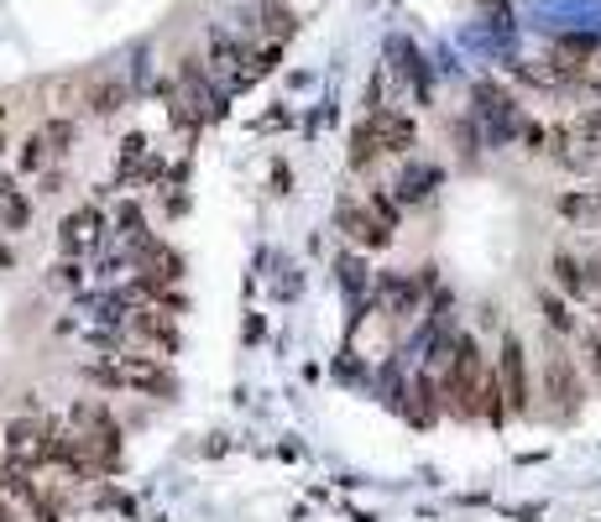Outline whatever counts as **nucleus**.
Listing matches in <instances>:
<instances>
[{"label": "nucleus", "instance_id": "2eb2a0df", "mask_svg": "<svg viewBox=\"0 0 601 522\" xmlns=\"http://www.w3.org/2000/svg\"><path fill=\"white\" fill-rule=\"evenodd\" d=\"M52 146H63V142H73V126L69 120H48V131H43Z\"/></svg>", "mask_w": 601, "mask_h": 522}, {"label": "nucleus", "instance_id": "a211bd4d", "mask_svg": "<svg viewBox=\"0 0 601 522\" xmlns=\"http://www.w3.org/2000/svg\"><path fill=\"white\" fill-rule=\"evenodd\" d=\"M597 313H601V309H597Z\"/></svg>", "mask_w": 601, "mask_h": 522}, {"label": "nucleus", "instance_id": "0eeeda50", "mask_svg": "<svg viewBox=\"0 0 601 522\" xmlns=\"http://www.w3.org/2000/svg\"><path fill=\"white\" fill-rule=\"evenodd\" d=\"M544 387H550V398H554V418H576V407H580L576 360L550 351V360H544Z\"/></svg>", "mask_w": 601, "mask_h": 522}, {"label": "nucleus", "instance_id": "6e6552de", "mask_svg": "<svg viewBox=\"0 0 601 522\" xmlns=\"http://www.w3.org/2000/svg\"><path fill=\"white\" fill-rule=\"evenodd\" d=\"M340 230L351 240H361V246H387L392 240V225H387L377 210H356V204H345L340 210Z\"/></svg>", "mask_w": 601, "mask_h": 522}, {"label": "nucleus", "instance_id": "ddd939ff", "mask_svg": "<svg viewBox=\"0 0 601 522\" xmlns=\"http://www.w3.org/2000/svg\"><path fill=\"white\" fill-rule=\"evenodd\" d=\"M48 137H43V131H37V137H26V146H22V167L26 173H37V167L48 163Z\"/></svg>", "mask_w": 601, "mask_h": 522}, {"label": "nucleus", "instance_id": "f8f14e48", "mask_svg": "<svg viewBox=\"0 0 601 522\" xmlns=\"http://www.w3.org/2000/svg\"><path fill=\"white\" fill-rule=\"evenodd\" d=\"M0 214H5V225H22L26 220V204L16 199V183H11V178H0Z\"/></svg>", "mask_w": 601, "mask_h": 522}, {"label": "nucleus", "instance_id": "f257e3e1", "mask_svg": "<svg viewBox=\"0 0 601 522\" xmlns=\"http://www.w3.org/2000/svg\"><path fill=\"white\" fill-rule=\"evenodd\" d=\"M481 398H486V366H481V351L471 334L456 340V356H450V371H445V407L456 418H476Z\"/></svg>", "mask_w": 601, "mask_h": 522}, {"label": "nucleus", "instance_id": "1a4fd4ad", "mask_svg": "<svg viewBox=\"0 0 601 522\" xmlns=\"http://www.w3.org/2000/svg\"><path fill=\"white\" fill-rule=\"evenodd\" d=\"M570 142L580 146V157H601V105H591L586 116H576V126H570Z\"/></svg>", "mask_w": 601, "mask_h": 522}, {"label": "nucleus", "instance_id": "9d476101", "mask_svg": "<svg viewBox=\"0 0 601 522\" xmlns=\"http://www.w3.org/2000/svg\"><path fill=\"white\" fill-rule=\"evenodd\" d=\"M95 230H99V214L95 210H79V214H69V220H63V240H69V246H90V240H95Z\"/></svg>", "mask_w": 601, "mask_h": 522}, {"label": "nucleus", "instance_id": "7ed1b4c3", "mask_svg": "<svg viewBox=\"0 0 601 522\" xmlns=\"http://www.w3.org/2000/svg\"><path fill=\"white\" fill-rule=\"evenodd\" d=\"M409 146H413L409 116H398V110H372V116L351 131V163L366 167L372 157H382V152H409Z\"/></svg>", "mask_w": 601, "mask_h": 522}, {"label": "nucleus", "instance_id": "f3484780", "mask_svg": "<svg viewBox=\"0 0 601 522\" xmlns=\"http://www.w3.org/2000/svg\"><path fill=\"white\" fill-rule=\"evenodd\" d=\"M0 522H26V512L11 497H5V491H0Z\"/></svg>", "mask_w": 601, "mask_h": 522}, {"label": "nucleus", "instance_id": "9b49d317", "mask_svg": "<svg viewBox=\"0 0 601 522\" xmlns=\"http://www.w3.org/2000/svg\"><path fill=\"white\" fill-rule=\"evenodd\" d=\"M554 277H559V287H565L570 298H586V277H580V261L576 257H565V251H559V257H554Z\"/></svg>", "mask_w": 601, "mask_h": 522}, {"label": "nucleus", "instance_id": "20e7f679", "mask_svg": "<svg viewBox=\"0 0 601 522\" xmlns=\"http://www.w3.org/2000/svg\"><path fill=\"white\" fill-rule=\"evenodd\" d=\"M90 377L105 381V387H131V392H146V398H173V392H178V377H173L168 366H157L152 356L105 360V366H95Z\"/></svg>", "mask_w": 601, "mask_h": 522}, {"label": "nucleus", "instance_id": "423d86ee", "mask_svg": "<svg viewBox=\"0 0 601 522\" xmlns=\"http://www.w3.org/2000/svg\"><path fill=\"white\" fill-rule=\"evenodd\" d=\"M5 460L43 471V465H48V424H37V418H16V424H5Z\"/></svg>", "mask_w": 601, "mask_h": 522}, {"label": "nucleus", "instance_id": "4468645a", "mask_svg": "<svg viewBox=\"0 0 601 522\" xmlns=\"http://www.w3.org/2000/svg\"><path fill=\"white\" fill-rule=\"evenodd\" d=\"M539 304H544V313H550L554 330H576V324H570V313H565V304H559L554 293H539Z\"/></svg>", "mask_w": 601, "mask_h": 522}, {"label": "nucleus", "instance_id": "dca6fc26", "mask_svg": "<svg viewBox=\"0 0 601 522\" xmlns=\"http://www.w3.org/2000/svg\"><path fill=\"white\" fill-rule=\"evenodd\" d=\"M586 356H591V371L601 377V330H591L586 334Z\"/></svg>", "mask_w": 601, "mask_h": 522}, {"label": "nucleus", "instance_id": "f03ea898", "mask_svg": "<svg viewBox=\"0 0 601 522\" xmlns=\"http://www.w3.org/2000/svg\"><path fill=\"white\" fill-rule=\"evenodd\" d=\"M69 428H73V444L90 454L95 471H116L120 465V424L105 413V407L99 403H73Z\"/></svg>", "mask_w": 601, "mask_h": 522}, {"label": "nucleus", "instance_id": "39448f33", "mask_svg": "<svg viewBox=\"0 0 601 522\" xmlns=\"http://www.w3.org/2000/svg\"><path fill=\"white\" fill-rule=\"evenodd\" d=\"M497 381H503V392H507V407H512V418L533 413L529 356H523V340H518V334H507V340H503V351H497Z\"/></svg>", "mask_w": 601, "mask_h": 522}]
</instances>
